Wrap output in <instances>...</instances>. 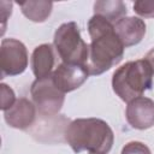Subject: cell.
Instances as JSON below:
<instances>
[{
    "instance_id": "cell-1",
    "label": "cell",
    "mask_w": 154,
    "mask_h": 154,
    "mask_svg": "<svg viewBox=\"0 0 154 154\" xmlns=\"http://www.w3.org/2000/svg\"><path fill=\"white\" fill-rule=\"evenodd\" d=\"M88 29L91 43L87 69L89 75H100L122 60L125 47L116 34L113 24L99 14L90 18Z\"/></svg>"
},
{
    "instance_id": "cell-2",
    "label": "cell",
    "mask_w": 154,
    "mask_h": 154,
    "mask_svg": "<svg viewBox=\"0 0 154 154\" xmlns=\"http://www.w3.org/2000/svg\"><path fill=\"white\" fill-rule=\"evenodd\" d=\"M65 138L71 148L78 153L88 150L94 154H107L113 144V131L101 119H76L66 128Z\"/></svg>"
},
{
    "instance_id": "cell-3",
    "label": "cell",
    "mask_w": 154,
    "mask_h": 154,
    "mask_svg": "<svg viewBox=\"0 0 154 154\" xmlns=\"http://www.w3.org/2000/svg\"><path fill=\"white\" fill-rule=\"evenodd\" d=\"M153 76V69L146 59L129 61L113 73L112 87L123 101L130 102L152 87Z\"/></svg>"
},
{
    "instance_id": "cell-4",
    "label": "cell",
    "mask_w": 154,
    "mask_h": 154,
    "mask_svg": "<svg viewBox=\"0 0 154 154\" xmlns=\"http://www.w3.org/2000/svg\"><path fill=\"white\" fill-rule=\"evenodd\" d=\"M54 47L63 63L87 67L89 46L82 40L76 23L70 22L59 26L54 35Z\"/></svg>"
},
{
    "instance_id": "cell-5",
    "label": "cell",
    "mask_w": 154,
    "mask_h": 154,
    "mask_svg": "<svg viewBox=\"0 0 154 154\" xmlns=\"http://www.w3.org/2000/svg\"><path fill=\"white\" fill-rule=\"evenodd\" d=\"M36 108L43 116L57 114L64 103V93L53 83L52 77L36 79L30 89Z\"/></svg>"
},
{
    "instance_id": "cell-6",
    "label": "cell",
    "mask_w": 154,
    "mask_h": 154,
    "mask_svg": "<svg viewBox=\"0 0 154 154\" xmlns=\"http://www.w3.org/2000/svg\"><path fill=\"white\" fill-rule=\"evenodd\" d=\"M28 65V53L25 46L16 38H5L0 48L1 77L22 73Z\"/></svg>"
},
{
    "instance_id": "cell-7",
    "label": "cell",
    "mask_w": 154,
    "mask_h": 154,
    "mask_svg": "<svg viewBox=\"0 0 154 154\" xmlns=\"http://www.w3.org/2000/svg\"><path fill=\"white\" fill-rule=\"evenodd\" d=\"M88 76L89 72L85 66L67 63H61L51 75L54 85L64 94L79 88Z\"/></svg>"
},
{
    "instance_id": "cell-8",
    "label": "cell",
    "mask_w": 154,
    "mask_h": 154,
    "mask_svg": "<svg viewBox=\"0 0 154 154\" xmlns=\"http://www.w3.org/2000/svg\"><path fill=\"white\" fill-rule=\"evenodd\" d=\"M125 117L128 123L135 129L144 130L152 128L154 125V101L144 96L130 101Z\"/></svg>"
},
{
    "instance_id": "cell-9",
    "label": "cell",
    "mask_w": 154,
    "mask_h": 154,
    "mask_svg": "<svg viewBox=\"0 0 154 154\" xmlns=\"http://www.w3.org/2000/svg\"><path fill=\"white\" fill-rule=\"evenodd\" d=\"M35 119V106L26 100L25 97H20L16 100L13 106L5 111V120L6 123L16 129L24 130L32 125Z\"/></svg>"
},
{
    "instance_id": "cell-10",
    "label": "cell",
    "mask_w": 154,
    "mask_h": 154,
    "mask_svg": "<svg viewBox=\"0 0 154 154\" xmlns=\"http://www.w3.org/2000/svg\"><path fill=\"white\" fill-rule=\"evenodd\" d=\"M114 30L124 47H130L142 40L146 34V24L140 18H123L116 23Z\"/></svg>"
},
{
    "instance_id": "cell-11",
    "label": "cell",
    "mask_w": 154,
    "mask_h": 154,
    "mask_svg": "<svg viewBox=\"0 0 154 154\" xmlns=\"http://www.w3.org/2000/svg\"><path fill=\"white\" fill-rule=\"evenodd\" d=\"M54 66V53L51 45H41L35 48L31 55V69L36 79L47 78L51 76Z\"/></svg>"
},
{
    "instance_id": "cell-12",
    "label": "cell",
    "mask_w": 154,
    "mask_h": 154,
    "mask_svg": "<svg viewBox=\"0 0 154 154\" xmlns=\"http://www.w3.org/2000/svg\"><path fill=\"white\" fill-rule=\"evenodd\" d=\"M95 14L106 18L108 22L118 23L126 14V7L122 1H97L94 6Z\"/></svg>"
},
{
    "instance_id": "cell-13",
    "label": "cell",
    "mask_w": 154,
    "mask_h": 154,
    "mask_svg": "<svg viewBox=\"0 0 154 154\" xmlns=\"http://www.w3.org/2000/svg\"><path fill=\"white\" fill-rule=\"evenodd\" d=\"M22 12L34 22H43L51 13L52 2L47 1H23L18 2Z\"/></svg>"
},
{
    "instance_id": "cell-14",
    "label": "cell",
    "mask_w": 154,
    "mask_h": 154,
    "mask_svg": "<svg viewBox=\"0 0 154 154\" xmlns=\"http://www.w3.org/2000/svg\"><path fill=\"white\" fill-rule=\"evenodd\" d=\"M14 102H16V97H14L13 90L6 84H1L0 85V107H1V109L4 112L7 111L8 108H11L13 106Z\"/></svg>"
},
{
    "instance_id": "cell-15",
    "label": "cell",
    "mask_w": 154,
    "mask_h": 154,
    "mask_svg": "<svg viewBox=\"0 0 154 154\" xmlns=\"http://www.w3.org/2000/svg\"><path fill=\"white\" fill-rule=\"evenodd\" d=\"M122 154H150V150L141 142H129L124 146Z\"/></svg>"
},
{
    "instance_id": "cell-16",
    "label": "cell",
    "mask_w": 154,
    "mask_h": 154,
    "mask_svg": "<svg viewBox=\"0 0 154 154\" xmlns=\"http://www.w3.org/2000/svg\"><path fill=\"white\" fill-rule=\"evenodd\" d=\"M134 8L140 16L154 17V1H136Z\"/></svg>"
},
{
    "instance_id": "cell-17",
    "label": "cell",
    "mask_w": 154,
    "mask_h": 154,
    "mask_svg": "<svg viewBox=\"0 0 154 154\" xmlns=\"http://www.w3.org/2000/svg\"><path fill=\"white\" fill-rule=\"evenodd\" d=\"M144 59L148 61V64L150 65V67L153 69V72H154V48L150 49V51L147 53V55H146Z\"/></svg>"
},
{
    "instance_id": "cell-18",
    "label": "cell",
    "mask_w": 154,
    "mask_h": 154,
    "mask_svg": "<svg viewBox=\"0 0 154 154\" xmlns=\"http://www.w3.org/2000/svg\"><path fill=\"white\" fill-rule=\"evenodd\" d=\"M90 154H94V153H90Z\"/></svg>"
}]
</instances>
